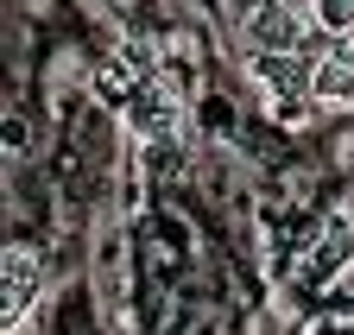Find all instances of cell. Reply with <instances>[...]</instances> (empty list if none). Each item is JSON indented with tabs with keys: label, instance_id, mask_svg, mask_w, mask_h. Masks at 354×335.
<instances>
[{
	"label": "cell",
	"instance_id": "obj_1",
	"mask_svg": "<svg viewBox=\"0 0 354 335\" xmlns=\"http://www.w3.org/2000/svg\"><path fill=\"white\" fill-rule=\"evenodd\" d=\"M304 26H310V13L285 7V0H266V7L247 19V51H297Z\"/></svg>",
	"mask_w": 354,
	"mask_h": 335
},
{
	"label": "cell",
	"instance_id": "obj_2",
	"mask_svg": "<svg viewBox=\"0 0 354 335\" xmlns=\"http://www.w3.org/2000/svg\"><path fill=\"white\" fill-rule=\"evenodd\" d=\"M127 127L140 133V140H165V133L177 127V95L165 89L158 76H146L140 89H133V102H127Z\"/></svg>",
	"mask_w": 354,
	"mask_h": 335
},
{
	"label": "cell",
	"instance_id": "obj_3",
	"mask_svg": "<svg viewBox=\"0 0 354 335\" xmlns=\"http://www.w3.org/2000/svg\"><path fill=\"white\" fill-rule=\"evenodd\" d=\"M247 76L259 82L266 95H291V89H310V64L297 51H247Z\"/></svg>",
	"mask_w": 354,
	"mask_h": 335
},
{
	"label": "cell",
	"instance_id": "obj_4",
	"mask_svg": "<svg viewBox=\"0 0 354 335\" xmlns=\"http://www.w3.org/2000/svg\"><path fill=\"white\" fill-rule=\"evenodd\" d=\"M310 95L317 108H354V57L348 51H329L310 64Z\"/></svg>",
	"mask_w": 354,
	"mask_h": 335
},
{
	"label": "cell",
	"instance_id": "obj_5",
	"mask_svg": "<svg viewBox=\"0 0 354 335\" xmlns=\"http://www.w3.org/2000/svg\"><path fill=\"white\" fill-rule=\"evenodd\" d=\"M133 89H140V76H133L120 57H108V64L95 70V102H102V108H127Z\"/></svg>",
	"mask_w": 354,
	"mask_h": 335
},
{
	"label": "cell",
	"instance_id": "obj_6",
	"mask_svg": "<svg viewBox=\"0 0 354 335\" xmlns=\"http://www.w3.org/2000/svg\"><path fill=\"white\" fill-rule=\"evenodd\" d=\"M310 26H323L329 38H348L354 32V0H317V7H310Z\"/></svg>",
	"mask_w": 354,
	"mask_h": 335
},
{
	"label": "cell",
	"instance_id": "obj_7",
	"mask_svg": "<svg viewBox=\"0 0 354 335\" xmlns=\"http://www.w3.org/2000/svg\"><path fill=\"white\" fill-rule=\"evenodd\" d=\"M310 114H317V95H310V89H291V95H272V120H279V127H304Z\"/></svg>",
	"mask_w": 354,
	"mask_h": 335
},
{
	"label": "cell",
	"instance_id": "obj_8",
	"mask_svg": "<svg viewBox=\"0 0 354 335\" xmlns=\"http://www.w3.org/2000/svg\"><path fill=\"white\" fill-rule=\"evenodd\" d=\"M114 57H120L133 76H140V82H146V76H152V64H158V51H152V45H140V38H133V45H120Z\"/></svg>",
	"mask_w": 354,
	"mask_h": 335
},
{
	"label": "cell",
	"instance_id": "obj_9",
	"mask_svg": "<svg viewBox=\"0 0 354 335\" xmlns=\"http://www.w3.org/2000/svg\"><path fill=\"white\" fill-rule=\"evenodd\" d=\"M0 146L19 152V146H26V120H0Z\"/></svg>",
	"mask_w": 354,
	"mask_h": 335
},
{
	"label": "cell",
	"instance_id": "obj_10",
	"mask_svg": "<svg viewBox=\"0 0 354 335\" xmlns=\"http://www.w3.org/2000/svg\"><path fill=\"white\" fill-rule=\"evenodd\" d=\"M285 7H297V13H310V7H317V0H285Z\"/></svg>",
	"mask_w": 354,
	"mask_h": 335
}]
</instances>
